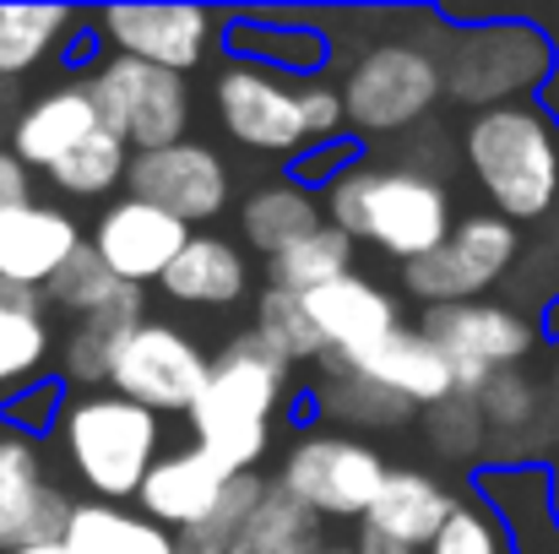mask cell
Returning a JSON list of instances; mask_svg holds the SVG:
<instances>
[{
  "label": "cell",
  "instance_id": "6da1fadb",
  "mask_svg": "<svg viewBox=\"0 0 559 554\" xmlns=\"http://www.w3.org/2000/svg\"><path fill=\"white\" fill-rule=\"evenodd\" d=\"M288 375H294V365L255 327L228 338L212 354L201 402L190 408L195 446L228 473H255L266 446H272V419L288 397Z\"/></svg>",
  "mask_w": 559,
  "mask_h": 554
},
{
  "label": "cell",
  "instance_id": "7a4b0ae2",
  "mask_svg": "<svg viewBox=\"0 0 559 554\" xmlns=\"http://www.w3.org/2000/svg\"><path fill=\"white\" fill-rule=\"evenodd\" d=\"M462 158L489 207L511 223H538L559 201V120L538 104L478 109L462 131Z\"/></svg>",
  "mask_w": 559,
  "mask_h": 554
},
{
  "label": "cell",
  "instance_id": "3957f363",
  "mask_svg": "<svg viewBox=\"0 0 559 554\" xmlns=\"http://www.w3.org/2000/svg\"><path fill=\"white\" fill-rule=\"evenodd\" d=\"M326 223H337L348 239H365L391 261L413 267L429 250H440L456 228L451 190L402 164H354L326 190Z\"/></svg>",
  "mask_w": 559,
  "mask_h": 554
},
{
  "label": "cell",
  "instance_id": "277c9868",
  "mask_svg": "<svg viewBox=\"0 0 559 554\" xmlns=\"http://www.w3.org/2000/svg\"><path fill=\"white\" fill-rule=\"evenodd\" d=\"M60 446L93 500L126 506L142 495L147 473L164 457V419L120 391H82L60 419Z\"/></svg>",
  "mask_w": 559,
  "mask_h": 554
},
{
  "label": "cell",
  "instance_id": "5b68a950",
  "mask_svg": "<svg viewBox=\"0 0 559 554\" xmlns=\"http://www.w3.org/2000/svg\"><path fill=\"white\" fill-rule=\"evenodd\" d=\"M440 66H445V93L473 104L478 115L495 104H522L527 93L538 98L559 76V49L538 22L500 16V22L451 27Z\"/></svg>",
  "mask_w": 559,
  "mask_h": 554
},
{
  "label": "cell",
  "instance_id": "8992f818",
  "mask_svg": "<svg viewBox=\"0 0 559 554\" xmlns=\"http://www.w3.org/2000/svg\"><path fill=\"white\" fill-rule=\"evenodd\" d=\"M440 93H445V66L435 49H424L413 38H380L343 76L348 126L359 137L413 131L440 104Z\"/></svg>",
  "mask_w": 559,
  "mask_h": 554
},
{
  "label": "cell",
  "instance_id": "52a82bcc",
  "mask_svg": "<svg viewBox=\"0 0 559 554\" xmlns=\"http://www.w3.org/2000/svg\"><path fill=\"white\" fill-rule=\"evenodd\" d=\"M391 479V462L374 451L370 440L343 435V429H310L288 446L283 468H277V490L294 495L305 511L316 517H337V522H359L370 517Z\"/></svg>",
  "mask_w": 559,
  "mask_h": 554
},
{
  "label": "cell",
  "instance_id": "ba28073f",
  "mask_svg": "<svg viewBox=\"0 0 559 554\" xmlns=\"http://www.w3.org/2000/svg\"><path fill=\"white\" fill-rule=\"evenodd\" d=\"M104 131H115L131 153H158L186 142L190 131V87L180 71L131 60V55H109L104 66H93L87 76Z\"/></svg>",
  "mask_w": 559,
  "mask_h": 554
},
{
  "label": "cell",
  "instance_id": "9c48e42d",
  "mask_svg": "<svg viewBox=\"0 0 559 554\" xmlns=\"http://www.w3.org/2000/svg\"><path fill=\"white\" fill-rule=\"evenodd\" d=\"M516 256H522L516 223L500 217V212H473V217H456V228L440 250L402 267V288L429 310L467 305V299H484L516 267Z\"/></svg>",
  "mask_w": 559,
  "mask_h": 554
},
{
  "label": "cell",
  "instance_id": "30bf717a",
  "mask_svg": "<svg viewBox=\"0 0 559 554\" xmlns=\"http://www.w3.org/2000/svg\"><path fill=\"white\" fill-rule=\"evenodd\" d=\"M212 104L223 131L266 158H305L310 126H305V104H299V82L288 71L255 66V60H228L212 82Z\"/></svg>",
  "mask_w": 559,
  "mask_h": 554
},
{
  "label": "cell",
  "instance_id": "8fae6325",
  "mask_svg": "<svg viewBox=\"0 0 559 554\" xmlns=\"http://www.w3.org/2000/svg\"><path fill=\"white\" fill-rule=\"evenodd\" d=\"M418 327L445 349V359L456 365V380H462L467 397H478L489 386V375L522 369L533 359V349L544 343V327L533 316H522L516 305H506V299L440 305V310H424Z\"/></svg>",
  "mask_w": 559,
  "mask_h": 554
},
{
  "label": "cell",
  "instance_id": "7c38bea8",
  "mask_svg": "<svg viewBox=\"0 0 559 554\" xmlns=\"http://www.w3.org/2000/svg\"><path fill=\"white\" fill-rule=\"evenodd\" d=\"M206 375H212V359L201 354V343L186 338L180 327L169 321H136L120 343V359H115V380L109 391L142 402L147 413H186L201 402L206 391Z\"/></svg>",
  "mask_w": 559,
  "mask_h": 554
},
{
  "label": "cell",
  "instance_id": "4fadbf2b",
  "mask_svg": "<svg viewBox=\"0 0 559 554\" xmlns=\"http://www.w3.org/2000/svg\"><path fill=\"white\" fill-rule=\"evenodd\" d=\"M195 239L190 223L169 217L164 207L142 201V196H120L98 212V228H93V250L104 256V267L131 283V288H147V283H164L169 267L186 256V245Z\"/></svg>",
  "mask_w": 559,
  "mask_h": 554
},
{
  "label": "cell",
  "instance_id": "5bb4252c",
  "mask_svg": "<svg viewBox=\"0 0 559 554\" xmlns=\"http://www.w3.org/2000/svg\"><path fill=\"white\" fill-rule=\"evenodd\" d=\"M131 196L164 207L169 217L180 223H206L228 207V164L206 148V142H175V148H158V153H136L131 158Z\"/></svg>",
  "mask_w": 559,
  "mask_h": 554
},
{
  "label": "cell",
  "instance_id": "9a60e30c",
  "mask_svg": "<svg viewBox=\"0 0 559 554\" xmlns=\"http://www.w3.org/2000/svg\"><path fill=\"white\" fill-rule=\"evenodd\" d=\"M98 27L115 44V55H131V60L186 76L212 49L217 16L206 5H104Z\"/></svg>",
  "mask_w": 559,
  "mask_h": 554
},
{
  "label": "cell",
  "instance_id": "2e32d148",
  "mask_svg": "<svg viewBox=\"0 0 559 554\" xmlns=\"http://www.w3.org/2000/svg\"><path fill=\"white\" fill-rule=\"evenodd\" d=\"M71 511H76V506L44 479L38 440L5 429V435H0V533H5V550L66 544Z\"/></svg>",
  "mask_w": 559,
  "mask_h": 554
},
{
  "label": "cell",
  "instance_id": "e0dca14e",
  "mask_svg": "<svg viewBox=\"0 0 559 554\" xmlns=\"http://www.w3.org/2000/svg\"><path fill=\"white\" fill-rule=\"evenodd\" d=\"M82 245L87 239L66 207H55V201L5 207L0 212V288L44 294Z\"/></svg>",
  "mask_w": 559,
  "mask_h": 554
},
{
  "label": "cell",
  "instance_id": "ac0fdd59",
  "mask_svg": "<svg viewBox=\"0 0 559 554\" xmlns=\"http://www.w3.org/2000/svg\"><path fill=\"white\" fill-rule=\"evenodd\" d=\"M343 375H365L374 386H385L391 397L413 402V408H440L462 391L456 365L445 359V349L424 332V327H396L391 338H380L374 349L354 354V359H332Z\"/></svg>",
  "mask_w": 559,
  "mask_h": 554
},
{
  "label": "cell",
  "instance_id": "d6986e66",
  "mask_svg": "<svg viewBox=\"0 0 559 554\" xmlns=\"http://www.w3.org/2000/svg\"><path fill=\"white\" fill-rule=\"evenodd\" d=\"M473 495L500 517L511 554H559V500L549 468H478Z\"/></svg>",
  "mask_w": 559,
  "mask_h": 554
},
{
  "label": "cell",
  "instance_id": "ffe728a7",
  "mask_svg": "<svg viewBox=\"0 0 559 554\" xmlns=\"http://www.w3.org/2000/svg\"><path fill=\"white\" fill-rule=\"evenodd\" d=\"M104 131V115H98V98H93V87H87V76L82 82H66V87H55V93H44V98H33L22 115H16V126H11V153L27 164V169H55V164H66L87 137H98Z\"/></svg>",
  "mask_w": 559,
  "mask_h": 554
},
{
  "label": "cell",
  "instance_id": "44dd1931",
  "mask_svg": "<svg viewBox=\"0 0 559 554\" xmlns=\"http://www.w3.org/2000/svg\"><path fill=\"white\" fill-rule=\"evenodd\" d=\"M239 473H228V468H217L195 440L180 446V451H164L158 457V468L147 473V484H142V511L153 517V522H164L169 533H190V528H201L212 511H217V500L228 495V484H234Z\"/></svg>",
  "mask_w": 559,
  "mask_h": 554
},
{
  "label": "cell",
  "instance_id": "7402d4cb",
  "mask_svg": "<svg viewBox=\"0 0 559 554\" xmlns=\"http://www.w3.org/2000/svg\"><path fill=\"white\" fill-rule=\"evenodd\" d=\"M305 305H310V316H316V327H321V338H326V365L365 354V349H374L380 338H391V332L402 327L396 299H391L380 283L359 278V272H348V278H337V283L305 294Z\"/></svg>",
  "mask_w": 559,
  "mask_h": 554
},
{
  "label": "cell",
  "instance_id": "603a6c76",
  "mask_svg": "<svg viewBox=\"0 0 559 554\" xmlns=\"http://www.w3.org/2000/svg\"><path fill=\"white\" fill-rule=\"evenodd\" d=\"M451 511H456V495L440 479H429L424 468H391V479H385V490H380V500L370 506L359 533H374L385 544L424 554L435 544V533L451 522Z\"/></svg>",
  "mask_w": 559,
  "mask_h": 554
},
{
  "label": "cell",
  "instance_id": "cb8c5ba5",
  "mask_svg": "<svg viewBox=\"0 0 559 554\" xmlns=\"http://www.w3.org/2000/svg\"><path fill=\"white\" fill-rule=\"evenodd\" d=\"M250 288V261L234 239L223 234H195L186 245V256L169 267L164 278V294L175 305H195V310H223V305H239Z\"/></svg>",
  "mask_w": 559,
  "mask_h": 554
},
{
  "label": "cell",
  "instance_id": "d4e9b609",
  "mask_svg": "<svg viewBox=\"0 0 559 554\" xmlns=\"http://www.w3.org/2000/svg\"><path fill=\"white\" fill-rule=\"evenodd\" d=\"M316 228H326V201L294 180L261 185V190H250L245 207H239V234H245V245L261 250L266 261L283 256V250H294V245L310 239Z\"/></svg>",
  "mask_w": 559,
  "mask_h": 554
},
{
  "label": "cell",
  "instance_id": "484cf974",
  "mask_svg": "<svg viewBox=\"0 0 559 554\" xmlns=\"http://www.w3.org/2000/svg\"><path fill=\"white\" fill-rule=\"evenodd\" d=\"M66 550L71 554H180V539L164 522H153L147 511L109 506V500H82L71 511Z\"/></svg>",
  "mask_w": 559,
  "mask_h": 554
},
{
  "label": "cell",
  "instance_id": "4316f807",
  "mask_svg": "<svg viewBox=\"0 0 559 554\" xmlns=\"http://www.w3.org/2000/svg\"><path fill=\"white\" fill-rule=\"evenodd\" d=\"M44 294L27 288H0V391H22L44 380V365L55 354V332L44 316Z\"/></svg>",
  "mask_w": 559,
  "mask_h": 554
},
{
  "label": "cell",
  "instance_id": "83f0119b",
  "mask_svg": "<svg viewBox=\"0 0 559 554\" xmlns=\"http://www.w3.org/2000/svg\"><path fill=\"white\" fill-rule=\"evenodd\" d=\"M44 299H49L55 310H66L71 321H93V316H136V321H147V316H142V288L120 283V278L104 267V256L93 250V239L66 261V272L44 288Z\"/></svg>",
  "mask_w": 559,
  "mask_h": 554
},
{
  "label": "cell",
  "instance_id": "f1b7e54d",
  "mask_svg": "<svg viewBox=\"0 0 559 554\" xmlns=\"http://www.w3.org/2000/svg\"><path fill=\"white\" fill-rule=\"evenodd\" d=\"M321 517L305 511L294 495H283L277 484L266 490V500L255 506V517L245 522V533L234 539L228 554H321Z\"/></svg>",
  "mask_w": 559,
  "mask_h": 554
},
{
  "label": "cell",
  "instance_id": "f546056e",
  "mask_svg": "<svg viewBox=\"0 0 559 554\" xmlns=\"http://www.w3.org/2000/svg\"><path fill=\"white\" fill-rule=\"evenodd\" d=\"M316 413H326V419L348 435V429H396V424H407L418 408L402 402V397H391L385 386H374L365 375L332 369V380L316 391Z\"/></svg>",
  "mask_w": 559,
  "mask_h": 554
},
{
  "label": "cell",
  "instance_id": "4dcf8cb0",
  "mask_svg": "<svg viewBox=\"0 0 559 554\" xmlns=\"http://www.w3.org/2000/svg\"><path fill=\"white\" fill-rule=\"evenodd\" d=\"M348 272H354V239L337 223L316 228L310 239H299L294 250L266 261V283L294 288V294H316V288H326V283H337Z\"/></svg>",
  "mask_w": 559,
  "mask_h": 554
},
{
  "label": "cell",
  "instance_id": "1f68e13d",
  "mask_svg": "<svg viewBox=\"0 0 559 554\" xmlns=\"http://www.w3.org/2000/svg\"><path fill=\"white\" fill-rule=\"evenodd\" d=\"M255 332L288 359V365H326V338L305 305V294L266 283L255 294Z\"/></svg>",
  "mask_w": 559,
  "mask_h": 554
},
{
  "label": "cell",
  "instance_id": "d6a6232c",
  "mask_svg": "<svg viewBox=\"0 0 559 554\" xmlns=\"http://www.w3.org/2000/svg\"><path fill=\"white\" fill-rule=\"evenodd\" d=\"M71 22L76 16L66 5H0V76L33 71L49 49L66 44Z\"/></svg>",
  "mask_w": 559,
  "mask_h": 554
},
{
  "label": "cell",
  "instance_id": "836d02e7",
  "mask_svg": "<svg viewBox=\"0 0 559 554\" xmlns=\"http://www.w3.org/2000/svg\"><path fill=\"white\" fill-rule=\"evenodd\" d=\"M136 327V316H93V321H76L60 343V375L71 386H87V391H104L115 380V359H120V343L126 332Z\"/></svg>",
  "mask_w": 559,
  "mask_h": 554
},
{
  "label": "cell",
  "instance_id": "e575fe53",
  "mask_svg": "<svg viewBox=\"0 0 559 554\" xmlns=\"http://www.w3.org/2000/svg\"><path fill=\"white\" fill-rule=\"evenodd\" d=\"M424 435H429V451L451 468H484L489 462V424H484V408L478 397L456 391L451 402L440 408H424Z\"/></svg>",
  "mask_w": 559,
  "mask_h": 554
},
{
  "label": "cell",
  "instance_id": "d590c367",
  "mask_svg": "<svg viewBox=\"0 0 559 554\" xmlns=\"http://www.w3.org/2000/svg\"><path fill=\"white\" fill-rule=\"evenodd\" d=\"M131 148L115 137V131H98V137H87L66 164H55L49 169V185L55 190H66V196H109L115 185H126V175H131Z\"/></svg>",
  "mask_w": 559,
  "mask_h": 554
},
{
  "label": "cell",
  "instance_id": "8d00e7d4",
  "mask_svg": "<svg viewBox=\"0 0 559 554\" xmlns=\"http://www.w3.org/2000/svg\"><path fill=\"white\" fill-rule=\"evenodd\" d=\"M266 479L261 473H239L234 484H228V495L217 500V511L201 522V528H190V533H175L180 539V554H228L234 550V539L245 533V522L255 517V506L266 500Z\"/></svg>",
  "mask_w": 559,
  "mask_h": 554
},
{
  "label": "cell",
  "instance_id": "74e56055",
  "mask_svg": "<svg viewBox=\"0 0 559 554\" xmlns=\"http://www.w3.org/2000/svg\"><path fill=\"white\" fill-rule=\"evenodd\" d=\"M424 554H511V539H506L500 517L478 495H467V500H456L451 522L435 533V544Z\"/></svg>",
  "mask_w": 559,
  "mask_h": 554
},
{
  "label": "cell",
  "instance_id": "f35d334b",
  "mask_svg": "<svg viewBox=\"0 0 559 554\" xmlns=\"http://www.w3.org/2000/svg\"><path fill=\"white\" fill-rule=\"evenodd\" d=\"M71 380L66 375H44V380H33V386H22L16 397H5L0 402V419H5V429L11 435H44V429H60V419H66V408H71Z\"/></svg>",
  "mask_w": 559,
  "mask_h": 554
},
{
  "label": "cell",
  "instance_id": "ab89813d",
  "mask_svg": "<svg viewBox=\"0 0 559 554\" xmlns=\"http://www.w3.org/2000/svg\"><path fill=\"white\" fill-rule=\"evenodd\" d=\"M299 104H305V126H310V142H316V148H332V142H337V131L348 126L343 82H326V76H305V82H299Z\"/></svg>",
  "mask_w": 559,
  "mask_h": 554
},
{
  "label": "cell",
  "instance_id": "60d3db41",
  "mask_svg": "<svg viewBox=\"0 0 559 554\" xmlns=\"http://www.w3.org/2000/svg\"><path fill=\"white\" fill-rule=\"evenodd\" d=\"M22 201H33V169L11 148H0V212L5 207H22Z\"/></svg>",
  "mask_w": 559,
  "mask_h": 554
},
{
  "label": "cell",
  "instance_id": "b9f144b4",
  "mask_svg": "<svg viewBox=\"0 0 559 554\" xmlns=\"http://www.w3.org/2000/svg\"><path fill=\"white\" fill-rule=\"evenodd\" d=\"M359 554H418V550H402V544H385L374 533H359Z\"/></svg>",
  "mask_w": 559,
  "mask_h": 554
},
{
  "label": "cell",
  "instance_id": "7bdbcfd3",
  "mask_svg": "<svg viewBox=\"0 0 559 554\" xmlns=\"http://www.w3.org/2000/svg\"><path fill=\"white\" fill-rule=\"evenodd\" d=\"M5 554H71L66 544H27V550H5Z\"/></svg>",
  "mask_w": 559,
  "mask_h": 554
},
{
  "label": "cell",
  "instance_id": "ee69618b",
  "mask_svg": "<svg viewBox=\"0 0 559 554\" xmlns=\"http://www.w3.org/2000/svg\"><path fill=\"white\" fill-rule=\"evenodd\" d=\"M549 402H555V419H559V359H555V375H549Z\"/></svg>",
  "mask_w": 559,
  "mask_h": 554
},
{
  "label": "cell",
  "instance_id": "f6af8a7d",
  "mask_svg": "<svg viewBox=\"0 0 559 554\" xmlns=\"http://www.w3.org/2000/svg\"><path fill=\"white\" fill-rule=\"evenodd\" d=\"M321 554H359V550H321Z\"/></svg>",
  "mask_w": 559,
  "mask_h": 554
},
{
  "label": "cell",
  "instance_id": "bcb514c9",
  "mask_svg": "<svg viewBox=\"0 0 559 554\" xmlns=\"http://www.w3.org/2000/svg\"><path fill=\"white\" fill-rule=\"evenodd\" d=\"M555 500H559V468H555Z\"/></svg>",
  "mask_w": 559,
  "mask_h": 554
},
{
  "label": "cell",
  "instance_id": "7dc6e473",
  "mask_svg": "<svg viewBox=\"0 0 559 554\" xmlns=\"http://www.w3.org/2000/svg\"><path fill=\"white\" fill-rule=\"evenodd\" d=\"M0 554H5V533H0Z\"/></svg>",
  "mask_w": 559,
  "mask_h": 554
}]
</instances>
